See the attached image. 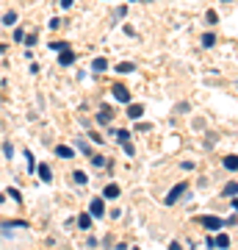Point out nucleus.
<instances>
[{"mask_svg": "<svg viewBox=\"0 0 238 250\" xmlns=\"http://www.w3.org/2000/svg\"><path fill=\"white\" fill-rule=\"evenodd\" d=\"M180 195H185V184H177L175 189H169V195H166V200H164V203H166V206H175L177 200H180Z\"/></svg>", "mask_w": 238, "mask_h": 250, "instance_id": "f257e3e1", "label": "nucleus"}, {"mask_svg": "<svg viewBox=\"0 0 238 250\" xmlns=\"http://www.w3.org/2000/svg\"><path fill=\"white\" fill-rule=\"evenodd\" d=\"M116 142L125 147L128 156H133V145H130V134H128V131H116Z\"/></svg>", "mask_w": 238, "mask_h": 250, "instance_id": "f03ea898", "label": "nucleus"}, {"mask_svg": "<svg viewBox=\"0 0 238 250\" xmlns=\"http://www.w3.org/2000/svg\"><path fill=\"white\" fill-rule=\"evenodd\" d=\"M89 214H92V217H103V214H106V203H103V197H94V200H92Z\"/></svg>", "mask_w": 238, "mask_h": 250, "instance_id": "7ed1b4c3", "label": "nucleus"}, {"mask_svg": "<svg viewBox=\"0 0 238 250\" xmlns=\"http://www.w3.org/2000/svg\"><path fill=\"white\" fill-rule=\"evenodd\" d=\"M200 223H202L205 228H208V231H219L221 225H224V223L219 220V217H200Z\"/></svg>", "mask_w": 238, "mask_h": 250, "instance_id": "20e7f679", "label": "nucleus"}, {"mask_svg": "<svg viewBox=\"0 0 238 250\" xmlns=\"http://www.w3.org/2000/svg\"><path fill=\"white\" fill-rule=\"evenodd\" d=\"M111 92H114V98L119 100V103H130V92L125 89V86H119V83H116V86H114Z\"/></svg>", "mask_w": 238, "mask_h": 250, "instance_id": "39448f33", "label": "nucleus"}, {"mask_svg": "<svg viewBox=\"0 0 238 250\" xmlns=\"http://www.w3.org/2000/svg\"><path fill=\"white\" fill-rule=\"evenodd\" d=\"M55 156H61V159H72V156H75V150H72V147H67V145H58V147H55Z\"/></svg>", "mask_w": 238, "mask_h": 250, "instance_id": "423d86ee", "label": "nucleus"}, {"mask_svg": "<svg viewBox=\"0 0 238 250\" xmlns=\"http://www.w3.org/2000/svg\"><path fill=\"white\" fill-rule=\"evenodd\" d=\"M58 62H61L64 67H67V64H72V62H75V56H72V50H67V47H64V50H61V56H58Z\"/></svg>", "mask_w": 238, "mask_h": 250, "instance_id": "0eeeda50", "label": "nucleus"}, {"mask_svg": "<svg viewBox=\"0 0 238 250\" xmlns=\"http://www.w3.org/2000/svg\"><path fill=\"white\" fill-rule=\"evenodd\" d=\"M78 228L89 231V228H92V214H80V217H78Z\"/></svg>", "mask_w": 238, "mask_h": 250, "instance_id": "6e6552de", "label": "nucleus"}, {"mask_svg": "<svg viewBox=\"0 0 238 250\" xmlns=\"http://www.w3.org/2000/svg\"><path fill=\"white\" fill-rule=\"evenodd\" d=\"M213 245H216V248H227V245H230V236H227V233H219V236L213 239Z\"/></svg>", "mask_w": 238, "mask_h": 250, "instance_id": "1a4fd4ad", "label": "nucleus"}, {"mask_svg": "<svg viewBox=\"0 0 238 250\" xmlns=\"http://www.w3.org/2000/svg\"><path fill=\"white\" fill-rule=\"evenodd\" d=\"M141 114H144V111H141V106H133V103H130V108H128V117H130V120H139Z\"/></svg>", "mask_w": 238, "mask_h": 250, "instance_id": "9d476101", "label": "nucleus"}, {"mask_svg": "<svg viewBox=\"0 0 238 250\" xmlns=\"http://www.w3.org/2000/svg\"><path fill=\"white\" fill-rule=\"evenodd\" d=\"M106 67H108V62H106V59H94V64H92V70H94V72H103Z\"/></svg>", "mask_w": 238, "mask_h": 250, "instance_id": "9b49d317", "label": "nucleus"}, {"mask_svg": "<svg viewBox=\"0 0 238 250\" xmlns=\"http://www.w3.org/2000/svg\"><path fill=\"white\" fill-rule=\"evenodd\" d=\"M224 167H227V170H238V156H227V159H224Z\"/></svg>", "mask_w": 238, "mask_h": 250, "instance_id": "f8f14e48", "label": "nucleus"}, {"mask_svg": "<svg viewBox=\"0 0 238 250\" xmlns=\"http://www.w3.org/2000/svg\"><path fill=\"white\" fill-rule=\"evenodd\" d=\"M103 195H106V197H116V195H119V187H114V184H108Z\"/></svg>", "mask_w": 238, "mask_h": 250, "instance_id": "ddd939ff", "label": "nucleus"}, {"mask_svg": "<svg viewBox=\"0 0 238 250\" xmlns=\"http://www.w3.org/2000/svg\"><path fill=\"white\" fill-rule=\"evenodd\" d=\"M97 120H100V123H111V111H108V108H100Z\"/></svg>", "mask_w": 238, "mask_h": 250, "instance_id": "4468645a", "label": "nucleus"}, {"mask_svg": "<svg viewBox=\"0 0 238 250\" xmlns=\"http://www.w3.org/2000/svg\"><path fill=\"white\" fill-rule=\"evenodd\" d=\"M39 178H42V181H50V167H47V164H42V167H39Z\"/></svg>", "mask_w": 238, "mask_h": 250, "instance_id": "2eb2a0df", "label": "nucleus"}, {"mask_svg": "<svg viewBox=\"0 0 238 250\" xmlns=\"http://www.w3.org/2000/svg\"><path fill=\"white\" fill-rule=\"evenodd\" d=\"M224 195H227V197H230V195L236 197V195H238V184H227V187H224Z\"/></svg>", "mask_w": 238, "mask_h": 250, "instance_id": "dca6fc26", "label": "nucleus"}, {"mask_svg": "<svg viewBox=\"0 0 238 250\" xmlns=\"http://www.w3.org/2000/svg\"><path fill=\"white\" fill-rule=\"evenodd\" d=\"M116 70H119V72H125V75H128V72H133V64H130V62H122V64H119V67H116Z\"/></svg>", "mask_w": 238, "mask_h": 250, "instance_id": "f3484780", "label": "nucleus"}, {"mask_svg": "<svg viewBox=\"0 0 238 250\" xmlns=\"http://www.w3.org/2000/svg\"><path fill=\"white\" fill-rule=\"evenodd\" d=\"M11 22H17V14H14V11H9V14L3 17V25H11Z\"/></svg>", "mask_w": 238, "mask_h": 250, "instance_id": "a211bd4d", "label": "nucleus"}, {"mask_svg": "<svg viewBox=\"0 0 238 250\" xmlns=\"http://www.w3.org/2000/svg\"><path fill=\"white\" fill-rule=\"evenodd\" d=\"M92 164H94V167H106L108 161L103 159V156H94V159H92Z\"/></svg>", "mask_w": 238, "mask_h": 250, "instance_id": "6ab92c4d", "label": "nucleus"}, {"mask_svg": "<svg viewBox=\"0 0 238 250\" xmlns=\"http://www.w3.org/2000/svg\"><path fill=\"white\" fill-rule=\"evenodd\" d=\"M75 184L83 187V184H86V172H75Z\"/></svg>", "mask_w": 238, "mask_h": 250, "instance_id": "aec40b11", "label": "nucleus"}, {"mask_svg": "<svg viewBox=\"0 0 238 250\" xmlns=\"http://www.w3.org/2000/svg\"><path fill=\"white\" fill-rule=\"evenodd\" d=\"M213 42H216V39H213V34H205V36H202V45H205V47L213 45Z\"/></svg>", "mask_w": 238, "mask_h": 250, "instance_id": "412c9836", "label": "nucleus"}, {"mask_svg": "<svg viewBox=\"0 0 238 250\" xmlns=\"http://www.w3.org/2000/svg\"><path fill=\"white\" fill-rule=\"evenodd\" d=\"M3 225H11V228H25V223H19V220H11V223H3Z\"/></svg>", "mask_w": 238, "mask_h": 250, "instance_id": "4be33fe9", "label": "nucleus"}, {"mask_svg": "<svg viewBox=\"0 0 238 250\" xmlns=\"http://www.w3.org/2000/svg\"><path fill=\"white\" fill-rule=\"evenodd\" d=\"M61 6H64V9H70V6H72V0H61Z\"/></svg>", "mask_w": 238, "mask_h": 250, "instance_id": "5701e85b", "label": "nucleus"}]
</instances>
